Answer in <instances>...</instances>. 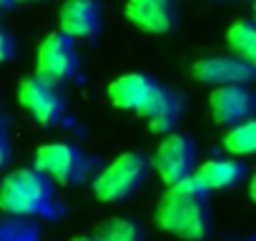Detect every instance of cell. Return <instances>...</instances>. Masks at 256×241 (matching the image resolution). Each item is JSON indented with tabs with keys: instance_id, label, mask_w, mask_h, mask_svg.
Masks as SVG:
<instances>
[{
	"instance_id": "6da1fadb",
	"label": "cell",
	"mask_w": 256,
	"mask_h": 241,
	"mask_svg": "<svg viewBox=\"0 0 256 241\" xmlns=\"http://www.w3.org/2000/svg\"><path fill=\"white\" fill-rule=\"evenodd\" d=\"M206 188L191 176L166 188L156 204V224L171 236L186 241H201L211 231V216L206 204Z\"/></svg>"
},
{
	"instance_id": "7a4b0ae2",
	"label": "cell",
	"mask_w": 256,
	"mask_h": 241,
	"mask_svg": "<svg viewBox=\"0 0 256 241\" xmlns=\"http://www.w3.org/2000/svg\"><path fill=\"white\" fill-rule=\"evenodd\" d=\"M53 181L33 168H16L0 181V211L16 218L50 214Z\"/></svg>"
},
{
	"instance_id": "3957f363",
	"label": "cell",
	"mask_w": 256,
	"mask_h": 241,
	"mask_svg": "<svg viewBox=\"0 0 256 241\" xmlns=\"http://www.w3.org/2000/svg\"><path fill=\"white\" fill-rule=\"evenodd\" d=\"M146 174H148V161L141 154L134 151L120 154L93 178V194L103 204H118L141 188Z\"/></svg>"
},
{
	"instance_id": "277c9868",
	"label": "cell",
	"mask_w": 256,
	"mask_h": 241,
	"mask_svg": "<svg viewBox=\"0 0 256 241\" xmlns=\"http://www.w3.org/2000/svg\"><path fill=\"white\" fill-rule=\"evenodd\" d=\"M33 166L46 174L53 184L73 186L80 184L88 174V161L83 151L73 144H46L36 151Z\"/></svg>"
},
{
	"instance_id": "5b68a950",
	"label": "cell",
	"mask_w": 256,
	"mask_h": 241,
	"mask_svg": "<svg viewBox=\"0 0 256 241\" xmlns=\"http://www.w3.org/2000/svg\"><path fill=\"white\" fill-rule=\"evenodd\" d=\"M78 70V53L73 46V38H68L66 33L56 30L48 33L43 38V43L38 46V56H36V76H40L43 80L58 86L66 83L76 76Z\"/></svg>"
},
{
	"instance_id": "8992f818",
	"label": "cell",
	"mask_w": 256,
	"mask_h": 241,
	"mask_svg": "<svg viewBox=\"0 0 256 241\" xmlns=\"http://www.w3.org/2000/svg\"><path fill=\"white\" fill-rule=\"evenodd\" d=\"M156 174L161 176V181H166L168 186L186 181L196 174V148L194 141L184 134H168L158 148L154 151L151 158Z\"/></svg>"
},
{
	"instance_id": "52a82bcc",
	"label": "cell",
	"mask_w": 256,
	"mask_h": 241,
	"mask_svg": "<svg viewBox=\"0 0 256 241\" xmlns=\"http://www.w3.org/2000/svg\"><path fill=\"white\" fill-rule=\"evenodd\" d=\"M18 100L40 126H53L63 118V96L58 93V86L43 80L40 76L20 80Z\"/></svg>"
},
{
	"instance_id": "ba28073f",
	"label": "cell",
	"mask_w": 256,
	"mask_h": 241,
	"mask_svg": "<svg viewBox=\"0 0 256 241\" xmlns=\"http://www.w3.org/2000/svg\"><path fill=\"white\" fill-rule=\"evenodd\" d=\"M208 108L216 124L238 126V120H248L256 108V98L246 86H221L208 96Z\"/></svg>"
},
{
	"instance_id": "9c48e42d",
	"label": "cell",
	"mask_w": 256,
	"mask_h": 241,
	"mask_svg": "<svg viewBox=\"0 0 256 241\" xmlns=\"http://www.w3.org/2000/svg\"><path fill=\"white\" fill-rule=\"evenodd\" d=\"M191 76L198 83H208V86H246L256 70L244 63L236 56H216V58H204L191 68Z\"/></svg>"
},
{
	"instance_id": "30bf717a",
	"label": "cell",
	"mask_w": 256,
	"mask_h": 241,
	"mask_svg": "<svg viewBox=\"0 0 256 241\" xmlns=\"http://www.w3.org/2000/svg\"><path fill=\"white\" fill-rule=\"evenodd\" d=\"M126 18L146 33H171L178 20L176 0H128Z\"/></svg>"
},
{
	"instance_id": "8fae6325",
	"label": "cell",
	"mask_w": 256,
	"mask_h": 241,
	"mask_svg": "<svg viewBox=\"0 0 256 241\" xmlns=\"http://www.w3.org/2000/svg\"><path fill=\"white\" fill-rule=\"evenodd\" d=\"M144 118H146V126L151 134L156 136H168L176 126V120L181 116V98L166 88V86H154L151 96L146 98V103L141 106L138 110Z\"/></svg>"
},
{
	"instance_id": "7c38bea8",
	"label": "cell",
	"mask_w": 256,
	"mask_h": 241,
	"mask_svg": "<svg viewBox=\"0 0 256 241\" xmlns=\"http://www.w3.org/2000/svg\"><path fill=\"white\" fill-rule=\"evenodd\" d=\"M60 33L68 38H93L100 30V6L98 0H66L60 16Z\"/></svg>"
},
{
	"instance_id": "4fadbf2b",
	"label": "cell",
	"mask_w": 256,
	"mask_h": 241,
	"mask_svg": "<svg viewBox=\"0 0 256 241\" xmlns=\"http://www.w3.org/2000/svg\"><path fill=\"white\" fill-rule=\"evenodd\" d=\"M154 80L148 76H141V73H126V76H118L108 83V98L116 108H123V110H141V106L146 103V98L151 96L154 90Z\"/></svg>"
},
{
	"instance_id": "5bb4252c",
	"label": "cell",
	"mask_w": 256,
	"mask_h": 241,
	"mask_svg": "<svg viewBox=\"0 0 256 241\" xmlns=\"http://www.w3.org/2000/svg\"><path fill=\"white\" fill-rule=\"evenodd\" d=\"M244 176V166L234 158H208L204 161L194 178L206 188V191H221V188H231L238 178Z\"/></svg>"
},
{
	"instance_id": "9a60e30c",
	"label": "cell",
	"mask_w": 256,
	"mask_h": 241,
	"mask_svg": "<svg viewBox=\"0 0 256 241\" xmlns=\"http://www.w3.org/2000/svg\"><path fill=\"white\" fill-rule=\"evenodd\" d=\"M73 241H144V228L134 218H108L93 234L76 236Z\"/></svg>"
},
{
	"instance_id": "2e32d148",
	"label": "cell",
	"mask_w": 256,
	"mask_h": 241,
	"mask_svg": "<svg viewBox=\"0 0 256 241\" xmlns=\"http://www.w3.org/2000/svg\"><path fill=\"white\" fill-rule=\"evenodd\" d=\"M226 40H228V48L234 50V56L256 70V23H251V20L234 23L226 30Z\"/></svg>"
},
{
	"instance_id": "e0dca14e",
	"label": "cell",
	"mask_w": 256,
	"mask_h": 241,
	"mask_svg": "<svg viewBox=\"0 0 256 241\" xmlns=\"http://www.w3.org/2000/svg\"><path fill=\"white\" fill-rule=\"evenodd\" d=\"M224 148L234 156H254L256 154V118L234 126L224 136Z\"/></svg>"
},
{
	"instance_id": "ac0fdd59",
	"label": "cell",
	"mask_w": 256,
	"mask_h": 241,
	"mask_svg": "<svg viewBox=\"0 0 256 241\" xmlns=\"http://www.w3.org/2000/svg\"><path fill=\"white\" fill-rule=\"evenodd\" d=\"M36 228L28 226L26 218H10L0 226V241H36Z\"/></svg>"
},
{
	"instance_id": "d6986e66",
	"label": "cell",
	"mask_w": 256,
	"mask_h": 241,
	"mask_svg": "<svg viewBox=\"0 0 256 241\" xmlns=\"http://www.w3.org/2000/svg\"><path fill=\"white\" fill-rule=\"evenodd\" d=\"M13 53H16V40L3 26H0V66L8 63L13 58Z\"/></svg>"
},
{
	"instance_id": "ffe728a7",
	"label": "cell",
	"mask_w": 256,
	"mask_h": 241,
	"mask_svg": "<svg viewBox=\"0 0 256 241\" xmlns=\"http://www.w3.org/2000/svg\"><path fill=\"white\" fill-rule=\"evenodd\" d=\"M8 158H10V146H8L6 138H0V168L8 164Z\"/></svg>"
},
{
	"instance_id": "44dd1931",
	"label": "cell",
	"mask_w": 256,
	"mask_h": 241,
	"mask_svg": "<svg viewBox=\"0 0 256 241\" xmlns=\"http://www.w3.org/2000/svg\"><path fill=\"white\" fill-rule=\"evenodd\" d=\"M16 6V0H0V13H6V10H10Z\"/></svg>"
},
{
	"instance_id": "7402d4cb",
	"label": "cell",
	"mask_w": 256,
	"mask_h": 241,
	"mask_svg": "<svg viewBox=\"0 0 256 241\" xmlns=\"http://www.w3.org/2000/svg\"><path fill=\"white\" fill-rule=\"evenodd\" d=\"M248 194H251V198L256 201V174H254V178H251V184H248Z\"/></svg>"
},
{
	"instance_id": "603a6c76",
	"label": "cell",
	"mask_w": 256,
	"mask_h": 241,
	"mask_svg": "<svg viewBox=\"0 0 256 241\" xmlns=\"http://www.w3.org/2000/svg\"><path fill=\"white\" fill-rule=\"evenodd\" d=\"M16 3H38V0H16Z\"/></svg>"
},
{
	"instance_id": "cb8c5ba5",
	"label": "cell",
	"mask_w": 256,
	"mask_h": 241,
	"mask_svg": "<svg viewBox=\"0 0 256 241\" xmlns=\"http://www.w3.org/2000/svg\"><path fill=\"white\" fill-rule=\"evenodd\" d=\"M254 13H256V6H254Z\"/></svg>"
}]
</instances>
